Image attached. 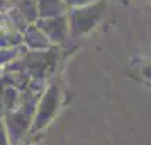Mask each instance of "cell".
Listing matches in <instances>:
<instances>
[{
    "label": "cell",
    "instance_id": "obj_1",
    "mask_svg": "<svg viewBox=\"0 0 151 145\" xmlns=\"http://www.w3.org/2000/svg\"><path fill=\"white\" fill-rule=\"evenodd\" d=\"M105 15V0H95L82 7H73L66 10L68 31L71 38H83L90 34L97 24Z\"/></svg>",
    "mask_w": 151,
    "mask_h": 145
},
{
    "label": "cell",
    "instance_id": "obj_2",
    "mask_svg": "<svg viewBox=\"0 0 151 145\" xmlns=\"http://www.w3.org/2000/svg\"><path fill=\"white\" fill-rule=\"evenodd\" d=\"M61 87L60 84H49L46 90L42 92L41 99L36 104V111H34V118H32V123H31V130L29 133L34 135L37 131L44 130L48 126L55 116L58 114V111L61 108Z\"/></svg>",
    "mask_w": 151,
    "mask_h": 145
},
{
    "label": "cell",
    "instance_id": "obj_3",
    "mask_svg": "<svg viewBox=\"0 0 151 145\" xmlns=\"http://www.w3.org/2000/svg\"><path fill=\"white\" fill-rule=\"evenodd\" d=\"M36 24L39 26V29L44 34L48 36V39L53 44H60L70 36L66 14L53 15V17H39L36 21Z\"/></svg>",
    "mask_w": 151,
    "mask_h": 145
},
{
    "label": "cell",
    "instance_id": "obj_4",
    "mask_svg": "<svg viewBox=\"0 0 151 145\" xmlns=\"http://www.w3.org/2000/svg\"><path fill=\"white\" fill-rule=\"evenodd\" d=\"M22 43L26 44L29 51H46L53 46V43L49 41L48 36L39 29L36 22L27 24V28L22 31Z\"/></svg>",
    "mask_w": 151,
    "mask_h": 145
},
{
    "label": "cell",
    "instance_id": "obj_5",
    "mask_svg": "<svg viewBox=\"0 0 151 145\" xmlns=\"http://www.w3.org/2000/svg\"><path fill=\"white\" fill-rule=\"evenodd\" d=\"M36 4H37L39 17H53V15L66 14L68 10L65 0H36Z\"/></svg>",
    "mask_w": 151,
    "mask_h": 145
},
{
    "label": "cell",
    "instance_id": "obj_6",
    "mask_svg": "<svg viewBox=\"0 0 151 145\" xmlns=\"http://www.w3.org/2000/svg\"><path fill=\"white\" fill-rule=\"evenodd\" d=\"M12 7H14L27 22H36L37 17H39L36 0H15Z\"/></svg>",
    "mask_w": 151,
    "mask_h": 145
},
{
    "label": "cell",
    "instance_id": "obj_7",
    "mask_svg": "<svg viewBox=\"0 0 151 145\" xmlns=\"http://www.w3.org/2000/svg\"><path fill=\"white\" fill-rule=\"evenodd\" d=\"M17 56H19L17 46H14V48H0V67L12 63Z\"/></svg>",
    "mask_w": 151,
    "mask_h": 145
},
{
    "label": "cell",
    "instance_id": "obj_8",
    "mask_svg": "<svg viewBox=\"0 0 151 145\" xmlns=\"http://www.w3.org/2000/svg\"><path fill=\"white\" fill-rule=\"evenodd\" d=\"M0 145H10L7 128H5V121L2 118H0Z\"/></svg>",
    "mask_w": 151,
    "mask_h": 145
},
{
    "label": "cell",
    "instance_id": "obj_9",
    "mask_svg": "<svg viewBox=\"0 0 151 145\" xmlns=\"http://www.w3.org/2000/svg\"><path fill=\"white\" fill-rule=\"evenodd\" d=\"M139 74H141V79H144L146 82H151V62L144 63L139 70Z\"/></svg>",
    "mask_w": 151,
    "mask_h": 145
},
{
    "label": "cell",
    "instance_id": "obj_10",
    "mask_svg": "<svg viewBox=\"0 0 151 145\" xmlns=\"http://www.w3.org/2000/svg\"><path fill=\"white\" fill-rule=\"evenodd\" d=\"M90 2H95V0H65L66 7L68 9H73V7H82V5H87Z\"/></svg>",
    "mask_w": 151,
    "mask_h": 145
},
{
    "label": "cell",
    "instance_id": "obj_11",
    "mask_svg": "<svg viewBox=\"0 0 151 145\" xmlns=\"http://www.w3.org/2000/svg\"><path fill=\"white\" fill-rule=\"evenodd\" d=\"M10 7H12V2L10 0H0V15L4 14V12H7Z\"/></svg>",
    "mask_w": 151,
    "mask_h": 145
},
{
    "label": "cell",
    "instance_id": "obj_12",
    "mask_svg": "<svg viewBox=\"0 0 151 145\" xmlns=\"http://www.w3.org/2000/svg\"><path fill=\"white\" fill-rule=\"evenodd\" d=\"M4 75V70H2V67H0V77Z\"/></svg>",
    "mask_w": 151,
    "mask_h": 145
},
{
    "label": "cell",
    "instance_id": "obj_13",
    "mask_svg": "<svg viewBox=\"0 0 151 145\" xmlns=\"http://www.w3.org/2000/svg\"><path fill=\"white\" fill-rule=\"evenodd\" d=\"M2 21H4V14L0 15V22H2Z\"/></svg>",
    "mask_w": 151,
    "mask_h": 145
},
{
    "label": "cell",
    "instance_id": "obj_14",
    "mask_svg": "<svg viewBox=\"0 0 151 145\" xmlns=\"http://www.w3.org/2000/svg\"><path fill=\"white\" fill-rule=\"evenodd\" d=\"M150 2H151V0H150Z\"/></svg>",
    "mask_w": 151,
    "mask_h": 145
}]
</instances>
